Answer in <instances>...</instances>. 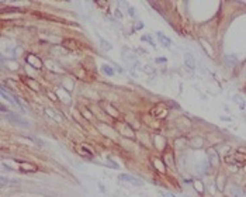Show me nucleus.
<instances>
[{"label": "nucleus", "mask_w": 246, "mask_h": 197, "mask_svg": "<svg viewBox=\"0 0 246 197\" xmlns=\"http://www.w3.org/2000/svg\"><path fill=\"white\" fill-rule=\"evenodd\" d=\"M141 40H142V41H145V42H148V44H150L152 47H156V42H155V41L152 40V37H150V35H148V34H145V35H142V37H141Z\"/></svg>", "instance_id": "obj_19"}, {"label": "nucleus", "mask_w": 246, "mask_h": 197, "mask_svg": "<svg viewBox=\"0 0 246 197\" xmlns=\"http://www.w3.org/2000/svg\"><path fill=\"white\" fill-rule=\"evenodd\" d=\"M225 184H226V176H225V175H222V173L217 175V177H215V186H217V189H218L220 191H224V189H225Z\"/></svg>", "instance_id": "obj_12"}, {"label": "nucleus", "mask_w": 246, "mask_h": 197, "mask_svg": "<svg viewBox=\"0 0 246 197\" xmlns=\"http://www.w3.org/2000/svg\"><path fill=\"white\" fill-rule=\"evenodd\" d=\"M118 177H120V180H123V182H128V183H132V184H135V186H142V180H139V179H136V177H134V176H130V175L123 173Z\"/></svg>", "instance_id": "obj_9"}, {"label": "nucleus", "mask_w": 246, "mask_h": 197, "mask_svg": "<svg viewBox=\"0 0 246 197\" xmlns=\"http://www.w3.org/2000/svg\"><path fill=\"white\" fill-rule=\"evenodd\" d=\"M224 162L228 165H236V166H246V154H242L239 151L228 154L224 156Z\"/></svg>", "instance_id": "obj_1"}, {"label": "nucleus", "mask_w": 246, "mask_h": 197, "mask_svg": "<svg viewBox=\"0 0 246 197\" xmlns=\"http://www.w3.org/2000/svg\"><path fill=\"white\" fill-rule=\"evenodd\" d=\"M191 182H193V184H194V189H196L198 193H204V186L198 179H191Z\"/></svg>", "instance_id": "obj_18"}, {"label": "nucleus", "mask_w": 246, "mask_h": 197, "mask_svg": "<svg viewBox=\"0 0 246 197\" xmlns=\"http://www.w3.org/2000/svg\"><path fill=\"white\" fill-rule=\"evenodd\" d=\"M184 65H186L187 68H189L190 70H194L196 69V59H194V57L191 55L190 52H186L184 53Z\"/></svg>", "instance_id": "obj_10"}, {"label": "nucleus", "mask_w": 246, "mask_h": 197, "mask_svg": "<svg viewBox=\"0 0 246 197\" xmlns=\"http://www.w3.org/2000/svg\"><path fill=\"white\" fill-rule=\"evenodd\" d=\"M128 11H130V16L134 18V17H135V10H134L132 7H128Z\"/></svg>", "instance_id": "obj_29"}, {"label": "nucleus", "mask_w": 246, "mask_h": 197, "mask_svg": "<svg viewBox=\"0 0 246 197\" xmlns=\"http://www.w3.org/2000/svg\"><path fill=\"white\" fill-rule=\"evenodd\" d=\"M25 82L28 83L30 87H34V90H38V89H40V87L37 86V82H35V80H31V79H28V77H25Z\"/></svg>", "instance_id": "obj_21"}, {"label": "nucleus", "mask_w": 246, "mask_h": 197, "mask_svg": "<svg viewBox=\"0 0 246 197\" xmlns=\"http://www.w3.org/2000/svg\"><path fill=\"white\" fill-rule=\"evenodd\" d=\"M44 111H45V113H47V114H48V116H49L51 118H53V120H55V118H57V117H61V114H57V113H53V111L51 110V108H45V110H44Z\"/></svg>", "instance_id": "obj_22"}, {"label": "nucleus", "mask_w": 246, "mask_h": 197, "mask_svg": "<svg viewBox=\"0 0 246 197\" xmlns=\"http://www.w3.org/2000/svg\"><path fill=\"white\" fill-rule=\"evenodd\" d=\"M160 196H162V197H176L173 193H170V191H165V190L160 191Z\"/></svg>", "instance_id": "obj_26"}, {"label": "nucleus", "mask_w": 246, "mask_h": 197, "mask_svg": "<svg viewBox=\"0 0 246 197\" xmlns=\"http://www.w3.org/2000/svg\"><path fill=\"white\" fill-rule=\"evenodd\" d=\"M156 37L159 38L160 44H162V45H163L165 48H170V47H172V40H170L169 37H166L165 34H162V33H156Z\"/></svg>", "instance_id": "obj_14"}, {"label": "nucleus", "mask_w": 246, "mask_h": 197, "mask_svg": "<svg viewBox=\"0 0 246 197\" xmlns=\"http://www.w3.org/2000/svg\"><path fill=\"white\" fill-rule=\"evenodd\" d=\"M226 59L229 61V62H228L229 65H235L236 64V57L235 55H226Z\"/></svg>", "instance_id": "obj_24"}, {"label": "nucleus", "mask_w": 246, "mask_h": 197, "mask_svg": "<svg viewBox=\"0 0 246 197\" xmlns=\"http://www.w3.org/2000/svg\"><path fill=\"white\" fill-rule=\"evenodd\" d=\"M101 69H103V72L106 75H108V76H113V75H114V70L111 69L108 65H103V66H101Z\"/></svg>", "instance_id": "obj_20"}, {"label": "nucleus", "mask_w": 246, "mask_h": 197, "mask_svg": "<svg viewBox=\"0 0 246 197\" xmlns=\"http://www.w3.org/2000/svg\"><path fill=\"white\" fill-rule=\"evenodd\" d=\"M121 57H123L124 62H125V64L130 66L131 70H132L134 66H138V62H136V59H135V53H134V51H131L128 47H124L123 48Z\"/></svg>", "instance_id": "obj_2"}, {"label": "nucleus", "mask_w": 246, "mask_h": 197, "mask_svg": "<svg viewBox=\"0 0 246 197\" xmlns=\"http://www.w3.org/2000/svg\"><path fill=\"white\" fill-rule=\"evenodd\" d=\"M99 189H100V190H101V191H103V193H104V191H106V189H104V186H103V184H100V183H99Z\"/></svg>", "instance_id": "obj_33"}, {"label": "nucleus", "mask_w": 246, "mask_h": 197, "mask_svg": "<svg viewBox=\"0 0 246 197\" xmlns=\"http://www.w3.org/2000/svg\"><path fill=\"white\" fill-rule=\"evenodd\" d=\"M76 149H77V152H79V155H82V156H84V158H92L93 156V149H90V148H87V147L82 148L79 145V147H76Z\"/></svg>", "instance_id": "obj_15"}, {"label": "nucleus", "mask_w": 246, "mask_h": 197, "mask_svg": "<svg viewBox=\"0 0 246 197\" xmlns=\"http://www.w3.org/2000/svg\"><path fill=\"white\" fill-rule=\"evenodd\" d=\"M7 114V120L10 121V123H13V124H17V125H21V127H28L30 124L27 123V121H24V120H21L17 114H14L13 111H9V113H6Z\"/></svg>", "instance_id": "obj_5"}, {"label": "nucleus", "mask_w": 246, "mask_h": 197, "mask_svg": "<svg viewBox=\"0 0 246 197\" xmlns=\"http://www.w3.org/2000/svg\"><path fill=\"white\" fill-rule=\"evenodd\" d=\"M48 94H49V97L52 99V100H58V97L57 96H53V93H51V92H48Z\"/></svg>", "instance_id": "obj_32"}, {"label": "nucleus", "mask_w": 246, "mask_h": 197, "mask_svg": "<svg viewBox=\"0 0 246 197\" xmlns=\"http://www.w3.org/2000/svg\"><path fill=\"white\" fill-rule=\"evenodd\" d=\"M63 45H65L68 49H70V51H76V49H77V45H76V42H75L73 40H66V41H63Z\"/></svg>", "instance_id": "obj_17"}, {"label": "nucleus", "mask_w": 246, "mask_h": 197, "mask_svg": "<svg viewBox=\"0 0 246 197\" xmlns=\"http://www.w3.org/2000/svg\"><path fill=\"white\" fill-rule=\"evenodd\" d=\"M167 113H169V108L165 107V104H158L150 110V114L156 118H165L167 116Z\"/></svg>", "instance_id": "obj_4"}, {"label": "nucleus", "mask_w": 246, "mask_h": 197, "mask_svg": "<svg viewBox=\"0 0 246 197\" xmlns=\"http://www.w3.org/2000/svg\"><path fill=\"white\" fill-rule=\"evenodd\" d=\"M207 158H208V164L211 167H218L220 166V155H218V152H217V149L214 147H209L208 149H207Z\"/></svg>", "instance_id": "obj_3"}, {"label": "nucleus", "mask_w": 246, "mask_h": 197, "mask_svg": "<svg viewBox=\"0 0 246 197\" xmlns=\"http://www.w3.org/2000/svg\"><path fill=\"white\" fill-rule=\"evenodd\" d=\"M38 167L35 165L30 164V162H21L20 164V172L23 173H30V172H37Z\"/></svg>", "instance_id": "obj_11"}, {"label": "nucleus", "mask_w": 246, "mask_h": 197, "mask_svg": "<svg viewBox=\"0 0 246 197\" xmlns=\"http://www.w3.org/2000/svg\"><path fill=\"white\" fill-rule=\"evenodd\" d=\"M155 62H158V64H165V62H167V59L166 58H163V57H160V58H156Z\"/></svg>", "instance_id": "obj_28"}, {"label": "nucleus", "mask_w": 246, "mask_h": 197, "mask_svg": "<svg viewBox=\"0 0 246 197\" xmlns=\"http://www.w3.org/2000/svg\"><path fill=\"white\" fill-rule=\"evenodd\" d=\"M204 144V140L201 137H196L193 138V140H190L189 141V147L190 148H193V149H198V148H201Z\"/></svg>", "instance_id": "obj_13"}, {"label": "nucleus", "mask_w": 246, "mask_h": 197, "mask_svg": "<svg viewBox=\"0 0 246 197\" xmlns=\"http://www.w3.org/2000/svg\"><path fill=\"white\" fill-rule=\"evenodd\" d=\"M27 62H28L33 68H35V69H41V68H42V61H41L38 57L33 55V53H30V55L27 57Z\"/></svg>", "instance_id": "obj_6"}, {"label": "nucleus", "mask_w": 246, "mask_h": 197, "mask_svg": "<svg viewBox=\"0 0 246 197\" xmlns=\"http://www.w3.org/2000/svg\"><path fill=\"white\" fill-rule=\"evenodd\" d=\"M165 162L169 167L172 169H176V165H174V155H173V151L170 148H167L166 152H165Z\"/></svg>", "instance_id": "obj_7"}, {"label": "nucleus", "mask_w": 246, "mask_h": 197, "mask_svg": "<svg viewBox=\"0 0 246 197\" xmlns=\"http://www.w3.org/2000/svg\"><path fill=\"white\" fill-rule=\"evenodd\" d=\"M232 100L235 101L236 104H238V107H239L240 110H245V108H246V103H245V100H243L240 96L235 94V96H232Z\"/></svg>", "instance_id": "obj_16"}, {"label": "nucleus", "mask_w": 246, "mask_h": 197, "mask_svg": "<svg viewBox=\"0 0 246 197\" xmlns=\"http://www.w3.org/2000/svg\"><path fill=\"white\" fill-rule=\"evenodd\" d=\"M100 44H101V45H103V47L106 48V49H111V45H110L108 42H107V41L104 40V38H101V37H100Z\"/></svg>", "instance_id": "obj_25"}, {"label": "nucleus", "mask_w": 246, "mask_h": 197, "mask_svg": "<svg viewBox=\"0 0 246 197\" xmlns=\"http://www.w3.org/2000/svg\"><path fill=\"white\" fill-rule=\"evenodd\" d=\"M4 11H21L20 9H16V7H10V9H2V13Z\"/></svg>", "instance_id": "obj_27"}, {"label": "nucleus", "mask_w": 246, "mask_h": 197, "mask_svg": "<svg viewBox=\"0 0 246 197\" xmlns=\"http://www.w3.org/2000/svg\"><path fill=\"white\" fill-rule=\"evenodd\" d=\"M221 120H222V121H228V123H231V121H232V118H229V117H225V116H221Z\"/></svg>", "instance_id": "obj_31"}, {"label": "nucleus", "mask_w": 246, "mask_h": 197, "mask_svg": "<svg viewBox=\"0 0 246 197\" xmlns=\"http://www.w3.org/2000/svg\"><path fill=\"white\" fill-rule=\"evenodd\" d=\"M229 196L231 197H246V191L239 186H231L229 187Z\"/></svg>", "instance_id": "obj_8"}, {"label": "nucleus", "mask_w": 246, "mask_h": 197, "mask_svg": "<svg viewBox=\"0 0 246 197\" xmlns=\"http://www.w3.org/2000/svg\"><path fill=\"white\" fill-rule=\"evenodd\" d=\"M143 70H145V72H148L149 75H155V73H156V70H155V68L149 66V65H145V66H143Z\"/></svg>", "instance_id": "obj_23"}, {"label": "nucleus", "mask_w": 246, "mask_h": 197, "mask_svg": "<svg viewBox=\"0 0 246 197\" xmlns=\"http://www.w3.org/2000/svg\"><path fill=\"white\" fill-rule=\"evenodd\" d=\"M115 16H117V18H118V20H121V18H123V13H121L120 10H115Z\"/></svg>", "instance_id": "obj_30"}]
</instances>
